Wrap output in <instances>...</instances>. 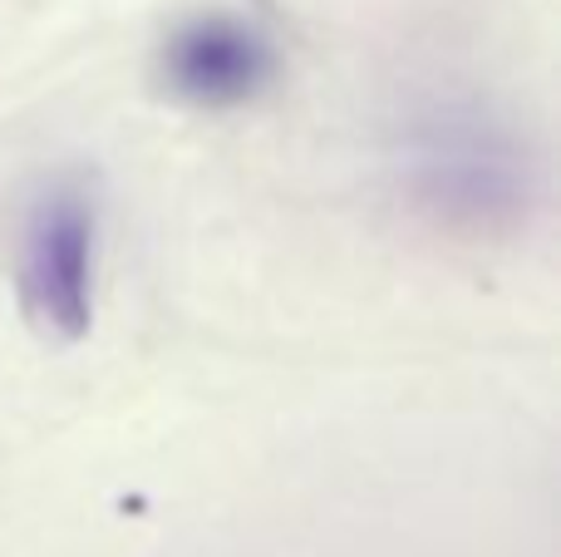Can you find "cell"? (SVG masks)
Here are the masks:
<instances>
[{"mask_svg":"<svg viewBox=\"0 0 561 557\" xmlns=\"http://www.w3.org/2000/svg\"><path fill=\"white\" fill-rule=\"evenodd\" d=\"M276 69L280 59L272 35L256 20L227 15V10L183 20L158 55V75H163L168 94L187 109H207V114L262 99L272 89Z\"/></svg>","mask_w":561,"mask_h":557,"instance_id":"3957f363","label":"cell"},{"mask_svg":"<svg viewBox=\"0 0 561 557\" xmlns=\"http://www.w3.org/2000/svg\"><path fill=\"white\" fill-rule=\"evenodd\" d=\"M99 203L84 178H55L30 203L20 232V311L45 341H84L94 326Z\"/></svg>","mask_w":561,"mask_h":557,"instance_id":"7a4b0ae2","label":"cell"},{"mask_svg":"<svg viewBox=\"0 0 561 557\" xmlns=\"http://www.w3.org/2000/svg\"><path fill=\"white\" fill-rule=\"evenodd\" d=\"M414 203L454 232H503L533 203V163L523 144L483 109L444 104L419 118L404 154Z\"/></svg>","mask_w":561,"mask_h":557,"instance_id":"6da1fadb","label":"cell"}]
</instances>
